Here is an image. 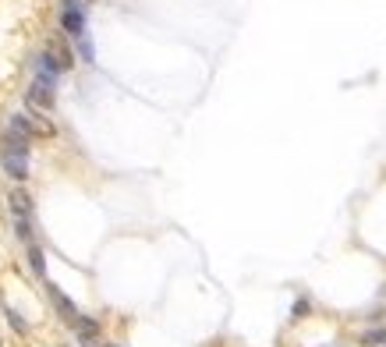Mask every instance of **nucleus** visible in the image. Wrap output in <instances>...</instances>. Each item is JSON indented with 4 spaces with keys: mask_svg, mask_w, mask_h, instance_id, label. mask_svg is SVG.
Returning a JSON list of instances; mask_svg holds the SVG:
<instances>
[{
    "mask_svg": "<svg viewBox=\"0 0 386 347\" xmlns=\"http://www.w3.org/2000/svg\"><path fill=\"white\" fill-rule=\"evenodd\" d=\"M61 25L71 39L85 36V15H82V0H64V11H61Z\"/></svg>",
    "mask_w": 386,
    "mask_h": 347,
    "instance_id": "1",
    "label": "nucleus"
},
{
    "mask_svg": "<svg viewBox=\"0 0 386 347\" xmlns=\"http://www.w3.org/2000/svg\"><path fill=\"white\" fill-rule=\"evenodd\" d=\"M28 107L33 110H53V85L36 78L33 89H28Z\"/></svg>",
    "mask_w": 386,
    "mask_h": 347,
    "instance_id": "2",
    "label": "nucleus"
},
{
    "mask_svg": "<svg viewBox=\"0 0 386 347\" xmlns=\"http://www.w3.org/2000/svg\"><path fill=\"white\" fill-rule=\"evenodd\" d=\"M46 60L57 68V71H68L71 64H75V57H71V50L61 43V39H53L50 46H46Z\"/></svg>",
    "mask_w": 386,
    "mask_h": 347,
    "instance_id": "3",
    "label": "nucleus"
},
{
    "mask_svg": "<svg viewBox=\"0 0 386 347\" xmlns=\"http://www.w3.org/2000/svg\"><path fill=\"white\" fill-rule=\"evenodd\" d=\"M8 206H11L15 220H33V195L21 192V188H15V192L8 195Z\"/></svg>",
    "mask_w": 386,
    "mask_h": 347,
    "instance_id": "4",
    "label": "nucleus"
},
{
    "mask_svg": "<svg viewBox=\"0 0 386 347\" xmlns=\"http://www.w3.org/2000/svg\"><path fill=\"white\" fill-rule=\"evenodd\" d=\"M4 174L15 177V181H25V177H28V156H21V152H4Z\"/></svg>",
    "mask_w": 386,
    "mask_h": 347,
    "instance_id": "5",
    "label": "nucleus"
},
{
    "mask_svg": "<svg viewBox=\"0 0 386 347\" xmlns=\"http://www.w3.org/2000/svg\"><path fill=\"white\" fill-rule=\"evenodd\" d=\"M50 298H53L57 312L64 315V323H75V319H78V308H75V305H71V301H68V298H64L61 291H57V287H50Z\"/></svg>",
    "mask_w": 386,
    "mask_h": 347,
    "instance_id": "6",
    "label": "nucleus"
},
{
    "mask_svg": "<svg viewBox=\"0 0 386 347\" xmlns=\"http://www.w3.org/2000/svg\"><path fill=\"white\" fill-rule=\"evenodd\" d=\"M28 266H33L36 276L46 273V259H43V248H39V244H28Z\"/></svg>",
    "mask_w": 386,
    "mask_h": 347,
    "instance_id": "7",
    "label": "nucleus"
},
{
    "mask_svg": "<svg viewBox=\"0 0 386 347\" xmlns=\"http://www.w3.org/2000/svg\"><path fill=\"white\" fill-rule=\"evenodd\" d=\"M362 344H365V347H386V330H369V333H362Z\"/></svg>",
    "mask_w": 386,
    "mask_h": 347,
    "instance_id": "8",
    "label": "nucleus"
},
{
    "mask_svg": "<svg viewBox=\"0 0 386 347\" xmlns=\"http://www.w3.org/2000/svg\"><path fill=\"white\" fill-rule=\"evenodd\" d=\"M4 152H21V156H28V142H25V139H15V135H8V142H4Z\"/></svg>",
    "mask_w": 386,
    "mask_h": 347,
    "instance_id": "9",
    "label": "nucleus"
},
{
    "mask_svg": "<svg viewBox=\"0 0 386 347\" xmlns=\"http://www.w3.org/2000/svg\"><path fill=\"white\" fill-rule=\"evenodd\" d=\"M8 323H11V330H15V333H28V326H25V319H21V315H18L15 308H8Z\"/></svg>",
    "mask_w": 386,
    "mask_h": 347,
    "instance_id": "10",
    "label": "nucleus"
},
{
    "mask_svg": "<svg viewBox=\"0 0 386 347\" xmlns=\"http://www.w3.org/2000/svg\"><path fill=\"white\" fill-rule=\"evenodd\" d=\"M78 53H82V60H89V64H93V43H89V36L78 39Z\"/></svg>",
    "mask_w": 386,
    "mask_h": 347,
    "instance_id": "11",
    "label": "nucleus"
},
{
    "mask_svg": "<svg viewBox=\"0 0 386 347\" xmlns=\"http://www.w3.org/2000/svg\"><path fill=\"white\" fill-rule=\"evenodd\" d=\"M103 347H113V344H103Z\"/></svg>",
    "mask_w": 386,
    "mask_h": 347,
    "instance_id": "12",
    "label": "nucleus"
},
{
    "mask_svg": "<svg viewBox=\"0 0 386 347\" xmlns=\"http://www.w3.org/2000/svg\"><path fill=\"white\" fill-rule=\"evenodd\" d=\"M383 298H386V287H383Z\"/></svg>",
    "mask_w": 386,
    "mask_h": 347,
    "instance_id": "13",
    "label": "nucleus"
}]
</instances>
